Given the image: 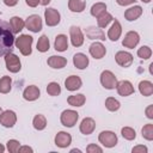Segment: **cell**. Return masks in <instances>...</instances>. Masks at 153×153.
I'll use <instances>...</instances> for the list:
<instances>
[{"instance_id": "cell-48", "label": "cell", "mask_w": 153, "mask_h": 153, "mask_svg": "<svg viewBox=\"0 0 153 153\" xmlns=\"http://www.w3.org/2000/svg\"><path fill=\"white\" fill-rule=\"evenodd\" d=\"M4 152H5V147L0 143V153H4Z\"/></svg>"}, {"instance_id": "cell-21", "label": "cell", "mask_w": 153, "mask_h": 153, "mask_svg": "<svg viewBox=\"0 0 153 153\" xmlns=\"http://www.w3.org/2000/svg\"><path fill=\"white\" fill-rule=\"evenodd\" d=\"M141 14H142V7L139 6V5H135V6L128 8V10L124 12V18H126L128 22H133V20L137 19Z\"/></svg>"}, {"instance_id": "cell-37", "label": "cell", "mask_w": 153, "mask_h": 153, "mask_svg": "<svg viewBox=\"0 0 153 153\" xmlns=\"http://www.w3.org/2000/svg\"><path fill=\"white\" fill-rule=\"evenodd\" d=\"M121 134L126 140H134L136 137L135 130L133 128H130V127H123L122 130H121Z\"/></svg>"}, {"instance_id": "cell-51", "label": "cell", "mask_w": 153, "mask_h": 153, "mask_svg": "<svg viewBox=\"0 0 153 153\" xmlns=\"http://www.w3.org/2000/svg\"><path fill=\"white\" fill-rule=\"evenodd\" d=\"M1 112H2V109H1V108H0V114H1Z\"/></svg>"}, {"instance_id": "cell-46", "label": "cell", "mask_w": 153, "mask_h": 153, "mask_svg": "<svg viewBox=\"0 0 153 153\" xmlns=\"http://www.w3.org/2000/svg\"><path fill=\"white\" fill-rule=\"evenodd\" d=\"M4 2H5V5H6V6L12 7V6H16V5H17L18 0H4Z\"/></svg>"}, {"instance_id": "cell-41", "label": "cell", "mask_w": 153, "mask_h": 153, "mask_svg": "<svg viewBox=\"0 0 153 153\" xmlns=\"http://www.w3.org/2000/svg\"><path fill=\"white\" fill-rule=\"evenodd\" d=\"M133 153H147V147L143 145H139L131 149Z\"/></svg>"}, {"instance_id": "cell-42", "label": "cell", "mask_w": 153, "mask_h": 153, "mask_svg": "<svg viewBox=\"0 0 153 153\" xmlns=\"http://www.w3.org/2000/svg\"><path fill=\"white\" fill-rule=\"evenodd\" d=\"M136 0H116V2L121 6H128V5H131L134 4Z\"/></svg>"}, {"instance_id": "cell-30", "label": "cell", "mask_w": 153, "mask_h": 153, "mask_svg": "<svg viewBox=\"0 0 153 153\" xmlns=\"http://www.w3.org/2000/svg\"><path fill=\"white\" fill-rule=\"evenodd\" d=\"M112 20H114L112 16H111L110 13H108L106 11H105L104 13H102L100 16L97 17V23H98V26H99V27H106L108 24H109L110 22H112Z\"/></svg>"}, {"instance_id": "cell-28", "label": "cell", "mask_w": 153, "mask_h": 153, "mask_svg": "<svg viewBox=\"0 0 153 153\" xmlns=\"http://www.w3.org/2000/svg\"><path fill=\"white\" fill-rule=\"evenodd\" d=\"M67 102L69 105L72 106H82L86 102V98L84 94L81 93H78V94H73V96H69L67 98Z\"/></svg>"}, {"instance_id": "cell-1", "label": "cell", "mask_w": 153, "mask_h": 153, "mask_svg": "<svg viewBox=\"0 0 153 153\" xmlns=\"http://www.w3.org/2000/svg\"><path fill=\"white\" fill-rule=\"evenodd\" d=\"M14 43L13 32L10 29V25L6 22L0 20V56L11 53Z\"/></svg>"}, {"instance_id": "cell-8", "label": "cell", "mask_w": 153, "mask_h": 153, "mask_svg": "<svg viewBox=\"0 0 153 153\" xmlns=\"http://www.w3.org/2000/svg\"><path fill=\"white\" fill-rule=\"evenodd\" d=\"M44 19H45V23L48 26H55L60 23L61 16H60V12L57 10L50 7V8H47L44 11Z\"/></svg>"}, {"instance_id": "cell-43", "label": "cell", "mask_w": 153, "mask_h": 153, "mask_svg": "<svg viewBox=\"0 0 153 153\" xmlns=\"http://www.w3.org/2000/svg\"><path fill=\"white\" fill-rule=\"evenodd\" d=\"M146 116L148 117V118H153V105H148L147 108H146Z\"/></svg>"}, {"instance_id": "cell-6", "label": "cell", "mask_w": 153, "mask_h": 153, "mask_svg": "<svg viewBox=\"0 0 153 153\" xmlns=\"http://www.w3.org/2000/svg\"><path fill=\"white\" fill-rule=\"evenodd\" d=\"M98 140H99V142L103 146H105L108 148H111V147L116 146V143H117V136H116V134L114 131H110V130L102 131L99 134V136H98Z\"/></svg>"}, {"instance_id": "cell-22", "label": "cell", "mask_w": 153, "mask_h": 153, "mask_svg": "<svg viewBox=\"0 0 153 153\" xmlns=\"http://www.w3.org/2000/svg\"><path fill=\"white\" fill-rule=\"evenodd\" d=\"M73 63L78 69H85L88 66V57L82 53H76L73 56Z\"/></svg>"}, {"instance_id": "cell-36", "label": "cell", "mask_w": 153, "mask_h": 153, "mask_svg": "<svg viewBox=\"0 0 153 153\" xmlns=\"http://www.w3.org/2000/svg\"><path fill=\"white\" fill-rule=\"evenodd\" d=\"M141 133H142V137H145L146 140H148V141L153 140V124H152V123L146 124V126L142 128Z\"/></svg>"}, {"instance_id": "cell-25", "label": "cell", "mask_w": 153, "mask_h": 153, "mask_svg": "<svg viewBox=\"0 0 153 153\" xmlns=\"http://www.w3.org/2000/svg\"><path fill=\"white\" fill-rule=\"evenodd\" d=\"M54 47H55V50L57 51H65L67 50L68 48V39H67V36L66 35H57L56 38H55V43H54Z\"/></svg>"}, {"instance_id": "cell-32", "label": "cell", "mask_w": 153, "mask_h": 153, "mask_svg": "<svg viewBox=\"0 0 153 153\" xmlns=\"http://www.w3.org/2000/svg\"><path fill=\"white\" fill-rule=\"evenodd\" d=\"M49 47H50L49 38L45 35H42L38 38V42H37V50L41 51V53H45V51L49 50Z\"/></svg>"}, {"instance_id": "cell-10", "label": "cell", "mask_w": 153, "mask_h": 153, "mask_svg": "<svg viewBox=\"0 0 153 153\" xmlns=\"http://www.w3.org/2000/svg\"><path fill=\"white\" fill-rule=\"evenodd\" d=\"M69 35H71V42H72V44L74 47L78 48V47L82 45V43H84V35H82V32H81L79 26H75V25L71 26L69 27Z\"/></svg>"}, {"instance_id": "cell-20", "label": "cell", "mask_w": 153, "mask_h": 153, "mask_svg": "<svg viewBox=\"0 0 153 153\" xmlns=\"http://www.w3.org/2000/svg\"><path fill=\"white\" fill-rule=\"evenodd\" d=\"M47 63H48V66H50L51 68L60 69V68H63V67L67 65V59L63 57V56L53 55V56H50V57L47 60Z\"/></svg>"}, {"instance_id": "cell-18", "label": "cell", "mask_w": 153, "mask_h": 153, "mask_svg": "<svg viewBox=\"0 0 153 153\" xmlns=\"http://www.w3.org/2000/svg\"><path fill=\"white\" fill-rule=\"evenodd\" d=\"M41 96V92H39V88L35 85H30L27 86L24 92H23V97L25 100H29V102H32V100H36L38 97Z\"/></svg>"}, {"instance_id": "cell-16", "label": "cell", "mask_w": 153, "mask_h": 153, "mask_svg": "<svg viewBox=\"0 0 153 153\" xmlns=\"http://www.w3.org/2000/svg\"><path fill=\"white\" fill-rule=\"evenodd\" d=\"M96 129V122L91 117H85L80 123V131L84 135H90Z\"/></svg>"}, {"instance_id": "cell-35", "label": "cell", "mask_w": 153, "mask_h": 153, "mask_svg": "<svg viewBox=\"0 0 153 153\" xmlns=\"http://www.w3.org/2000/svg\"><path fill=\"white\" fill-rule=\"evenodd\" d=\"M47 92H48V94H50V96H59V94L61 93V86H60L57 82L51 81V82H49L48 86H47Z\"/></svg>"}, {"instance_id": "cell-31", "label": "cell", "mask_w": 153, "mask_h": 153, "mask_svg": "<svg viewBox=\"0 0 153 153\" xmlns=\"http://www.w3.org/2000/svg\"><path fill=\"white\" fill-rule=\"evenodd\" d=\"M32 124H33V128L37 129V130H43L45 127H47V120L43 115L38 114L33 117V121H32Z\"/></svg>"}, {"instance_id": "cell-29", "label": "cell", "mask_w": 153, "mask_h": 153, "mask_svg": "<svg viewBox=\"0 0 153 153\" xmlns=\"http://www.w3.org/2000/svg\"><path fill=\"white\" fill-rule=\"evenodd\" d=\"M12 87V79L8 75H4L0 79V93H8Z\"/></svg>"}, {"instance_id": "cell-39", "label": "cell", "mask_w": 153, "mask_h": 153, "mask_svg": "<svg viewBox=\"0 0 153 153\" xmlns=\"http://www.w3.org/2000/svg\"><path fill=\"white\" fill-rule=\"evenodd\" d=\"M19 147H20L19 141L13 140V139L7 141V149H8V152H11V153H16V152H18Z\"/></svg>"}, {"instance_id": "cell-5", "label": "cell", "mask_w": 153, "mask_h": 153, "mask_svg": "<svg viewBox=\"0 0 153 153\" xmlns=\"http://www.w3.org/2000/svg\"><path fill=\"white\" fill-rule=\"evenodd\" d=\"M78 118H79V114L76 111H74V110H65V111H62L61 117H60L62 126H65L67 128L74 127V124L76 123Z\"/></svg>"}, {"instance_id": "cell-19", "label": "cell", "mask_w": 153, "mask_h": 153, "mask_svg": "<svg viewBox=\"0 0 153 153\" xmlns=\"http://www.w3.org/2000/svg\"><path fill=\"white\" fill-rule=\"evenodd\" d=\"M121 33H122V26H121L120 22L115 19L111 27L108 31V37L110 41H117L121 37Z\"/></svg>"}, {"instance_id": "cell-9", "label": "cell", "mask_w": 153, "mask_h": 153, "mask_svg": "<svg viewBox=\"0 0 153 153\" xmlns=\"http://www.w3.org/2000/svg\"><path fill=\"white\" fill-rule=\"evenodd\" d=\"M17 122L16 112L12 110H6L0 114V124H2L6 128H12Z\"/></svg>"}, {"instance_id": "cell-49", "label": "cell", "mask_w": 153, "mask_h": 153, "mask_svg": "<svg viewBox=\"0 0 153 153\" xmlns=\"http://www.w3.org/2000/svg\"><path fill=\"white\" fill-rule=\"evenodd\" d=\"M71 152H78V153H80V149H76V148H74V149H72Z\"/></svg>"}, {"instance_id": "cell-2", "label": "cell", "mask_w": 153, "mask_h": 153, "mask_svg": "<svg viewBox=\"0 0 153 153\" xmlns=\"http://www.w3.org/2000/svg\"><path fill=\"white\" fill-rule=\"evenodd\" d=\"M32 42H33V38L31 36H29V35H20L18 38H16L14 44H16V48H18L24 56H27L32 51V49H31Z\"/></svg>"}, {"instance_id": "cell-12", "label": "cell", "mask_w": 153, "mask_h": 153, "mask_svg": "<svg viewBox=\"0 0 153 153\" xmlns=\"http://www.w3.org/2000/svg\"><path fill=\"white\" fill-rule=\"evenodd\" d=\"M139 41H140L139 33H137L136 31H129V32L126 33V36H124V38H123V41H122V44H123V47H126V48L133 49V48H135V47L137 45Z\"/></svg>"}, {"instance_id": "cell-40", "label": "cell", "mask_w": 153, "mask_h": 153, "mask_svg": "<svg viewBox=\"0 0 153 153\" xmlns=\"http://www.w3.org/2000/svg\"><path fill=\"white\" fill-rule=\"evenodd\" d=\"M86 152H87V153H102L103 149H102L99 146H97L96 143H90V145L86 147Z\"/></svg>"}, {"instance_id": "cell-13", "label": "cell", "mask_w": 153, "mask_h": 153, "mask_svg": "<svg viewBox=\"0 0 153 153\" xmlns=\"http://www.w3.org/2000/svg\"><path fill=\"white\" fill-rule=\"evenodd\" d=\"M116 88H117L118 94L122 97H127V96H130L134 93V86L128 80H122V81L117 82Z\"/></svg>"}, {"instance_id": "cell-27", "label": "cell", "mask_w": 153, "mask_h": 153, "mask_svg": "<svg viewBox=\"0 0 153 153\" xmlns=\"http://www.w3.org/2000/svg\"><path fill=\"white\" fill-rule=\"evenodd\" d=\"M86 7V1L85 0H69L68 1V8L72 12L80 13L85 10Z\"/></svg>"}, {"instance_id": "cell-34", "label": "cell", "mask_w": 153, "mask_h": 153, "mask_svg": "<svg viewBox=\"0 0 153 153\" xmlns=\"http://www.w3.org/2000/svg\"><path fill=\"white\" fill-rule=\"evenodd\" d=\"M105 106H106V109H108L109 111H117V110L120 109L121 104H120V102H118L117 99H115L114 97H109V98H106V100H105Z\"/></svg>"}, {"instance_id": "cell-45", "label": "cell", "mask_w": 153, "mask_h": 153, "mask_svg": "<svg viewBox=\"0 0 153 153\" xmlns=\"http://www.w3.org/2000/svg\"><path fill=\"white\" fill-rule=\"evenodd\" d=\"M18 152L19 153H23V152H32V148L31 147H29V146H23V147H19V149H18Z\"/></svg>"}, {"instance_id": "cell-38", "label": "cell", "mask_w": 153, "mask_h": 153, "mask_svg": "<svg viewBox=\"0 0 153 153\" xmlns=\"http://www.w3.org/2000/svg\"><path fill=\"white\" fill-rule=\"evenodd\" d=\"M151 55H152V50H151V48L147 47V45H142V47L139 48V50H137V56H139L140 59L148 60V59L151 57Z\"/></svg>"}, {"instance_id": "cell-3", "label": "cell", "mask_w": 153, "mask_h": 153, "mask_svg": "<svg viewBox=\"0 0 153 153\" xmlns=\"http://www.w3.org/2000/svg\"><path fill=\"white\" fill-rule=\"evenodd\" d=\"M5 63H6V68L11 73H17L22 68V63H20L19 57L13 53H7L5 55Z\"/></svg>"}, {"instance_id": "cell-47", "label": "cell", "mask_w": 153, "mask_h": 153, "mask_svg": "<svg viewBox=\"0 0 153 153\" xmlns=\"http://www.w3.org/2000/svg\"><path fill=\"white\" fill-rule=\"evenodd\" d=\"M49 2H50V0H39V4H41V5H43V6L48 5Z\"/></svg>"}, {"instance_id": "cell-11", "label": "cell", "mask_w": 153, "mask_h": 153, "mask_svg": "<svg viewBox=\"0 0 153 153\" xmlns=\"http://www.w3.org/2000/svg\"><path fill=\"white\" fill-rule=\"evenodd\" d=\"M115 60H116L117 65H120L121 67L127 68V67H129L133 63V55L130 53H128V51L121 50V51H117L116 53Z\"/></svg>"}, {"instance_id": "cell-4", "label": "cell", "mask_w": 153, "mask_h": 153, "mask_svg": "<svg viewBox=\"0 0 153 153\" xmlns=\"http://www.w3.org/2000/svg\"><path fill=\"white\" fill-rule=\"evenodd\" d=\"M100 84L106 90H114L117 85V79L111 71H103L100 74Z\"/></svg>"}, {"instance_id": "cell-50", "label": "cell", "mask_w": 153, "mask_h": 153, "mask_svg": "<svg viewBox=\"0 0 153 153\" xmlns=\"http://www.w3.org/2000/svg\"><path fill=\"white\" fill-rule=\"evenodd\" d=\"M141 1H143V2H149L151 0H141Z\"/></svg>"}, {"instance_id": "cell-23", "label": "cell", "mask_w": 153, "mask_h": 153, "mask_svg": "<svg viewBox=\"0 0 153 153\" xmlns=\"http://www.w3.org/2000/svg\"><path fill=\"white\" fill-rule=\"evenodd\" d=\"M25 26V22L20 17H12L10 20V27L13 33H19Z\"/></svg>"}, {"instance_id": "cell-24", "label": "cell", "mask_w": 153, "mask_h": 153, "mask_svg": "<svg viewBox=\"0 0 153 153\" xmlns=\"http://www.w3.org/2000/svg\"><path fill=\"white\" fill-rule=\"evenodd\" d=\"M86 36L90 39H102V41L105 39V35L102 31V29L94 27V26H90L86 29Z\"/></svg>"}, {"instance_id": "cell-7", "label": "cell", "mask_w": 153, "mask_h": 153, "mask_svg": "<svg viewBox=\"0 0 153 153\" xmlns=\"http://www.w3.org/2000/svg\"><path fill=\"white\" fill-rule=\"evenodd\" d=\"M25 27L32 32H38L42 30V19L38 14H31L25 20Z\"/></svg>"}, {"instance_id": "cell-14", "label": "cell", "mask_w": 153, "mask_h": 153, "mask_svg": "<svg viewBox=\"0 0 153 153\" xmlns=\"http://www.w3.org/2000/svg\"><path fill=\"white\" fill-rule=\"evenodd\" d=\"M72 142V136L71 134L66 133V131H59L55 136V145L60 148H66L71 145Z\"/></svg>"}, {"instance_id": "cell-33", "label": "cell", "mask_w": 153, "mask_h": 153, "mask_svg": "<svg viewBox=\"0 0 153 153\" xmlns=\"http://www.w3.org/2000/svg\"><path fill=\"white\" fill-rule=\"evenodd\" d=\"M106 11V5L104 2H97L91 7V14L93 17H98L102 13H104Z\"/></svg>"}, {"instance_id": "cell-15", "label": "cell", "mask_w": 153, "mask_h": 153, "mask_svg": "<svg viewBox=\"0 0 153 153\" xmlns=\"http://www.w3.org/2000/svg\"><path fill=\"white\" fill-rule=\"evenodd\" d=\"M88 50H90V54L92 55V57H94V59H102L106 54V49H105V47L100 42L92 43L90 45V49Z\"/></svg>"}, {"instance_id": "cell-52", "label": "cell", "mask_w": 153, "mask_h": 153, "mask_svg": "<svg viewBox=\"0 0 153 153\" xmlns=\"http://www.w3.org/2000/svg\"><path fill=\"white\" fill-rule=\"evenodd\" d=\"M0 14H1V13H0Z\"/></svg>"}, {"instance_id": "cell-17", "label": "cell", "mask_w": 153, "mask_h": 153, "mask_svg": "<svg viewBox=\"0 0 153 153\" xmlns=\"http://www.w3.org/2000/svg\"><path fill=\"white\" fill-rule=\"evenodd\" d=\"M82 81L78 75H71L65 80V86L68 91H76L81 87Z\"/></svg>"}, {"instance_id": "cell-44", "label": "cell", "mask_w": 153, "mask_h": 153, "mask_svg": "<svg viewBox=\"0 0 153 153\" xmlns=\"http://www.w3.org/2000/svg\"><path fill=\"white\" fill-rule=\"evenodd\" d=\"M25 1H26V5L30 7H36L39 4V0H25Z\"/></svg>"}, {"instance_id": "cell-26", "label": "cell", "mask_w": 153, "mask_h": 153, "mask_svg": "<svg viewBox=\"0 0 153 153\" xmlns=\"http://www.w3.org/2000/svg\"><path fill=\"white\" fill-rule=\"evenodd\" d=\"M139 91L145 97L152 96V93H153V84L151 81H148V80H142L139 84Z\"/></svg>"}]
</instances>
